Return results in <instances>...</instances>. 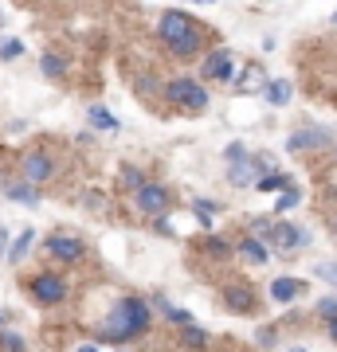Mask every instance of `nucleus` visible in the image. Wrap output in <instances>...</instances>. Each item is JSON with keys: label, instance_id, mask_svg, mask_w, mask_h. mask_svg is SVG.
<instances>
[{"label": "nucleus", "instance_id": "nucleus-5", "mask_svg": "<svg viewBox=\"0 0 337 352\" xmlns=\"http://www.w3.org/2000/svg\"><path fill=\"white\" fill-rule=\"evenodd\" d=\"M134 208H138L141 215H165L173 208V196H169L161 184H145V188L134 192Z\"/></svg>", "mask_w": 337, "mask_h": 352}, {"label": "nucleus", "instance_id": "nucleus-21", "mask_svg": "<svg viewBox=\"0 0 337 352\" xmlns=\"http://www.w3.org/2000/svg\"><path fill=\"white\" fill-rule=\"evenodd\" d=\"M181 340H185L188 349H204V344H208V333L196 329V325H185V329H181Z\"/></svg>", "mask_w": 337, "mask_h": 352}, {"label": "nucleus", "instance_id": "nucleus-13", "mask_svg": "<svg viewBox=\"0 0 337 352\" xmlns=\"http://www.w3.org/2000/svg\"><path fill=\"white\" fill-rule=\"evenodd\" d=\"M302 289H306V282H302V278H275V282H271V298H275V302H294V298H298Z\"/></svg>", "mask_w": 337, "mask_h": 352}, {"label": "nucleus", "instance_id": "nucleus-31", "mask_svg": "<svg viewBox=\"0 0 337 352\" xmlns=\"http://www.w3.org/2000/svg\"><path fill=\"white\" fill-rule=\"evenodd\" d=\"M0 258H8V227L0 223Z\"/></svg>", "mask_w": 337, "mask_h": 352}, {"label": "nucleus", "instance_id": "nucleus-25", "mask_svg": "<svg viewBox=\"0 0 337 352\" xmlns=\"http://www.w3.org/2000/svg\"><path fill=\"white\" fill-rule=\"evenodd\" d=\"M278 188H290V180H287V176L271 173L267 180H259V192H278Z\"/></svg>", "mask_w": 337, "mask_h": 352}, {"label": "nucleus", "instance_id": "nucleus-7", "mask_svg": "<svg viewBox=\"0 0 337 352\" xmlns=\"http://www.w3.org/2000/svg\"><path fill=\"white\" fill-rule=\"evenodd\" d=\"M267 243L278 247V251H298V247L310 243V235H306L302 227H294V223H275L271 227V235H267Z\"/></svg>", "mask_w": 337, "mask_h": 352}, {"label": "nucleus", "instance_id": "nucleus-26", "mask_svg": "<svg viewBox=\"0 0 337 352\" xmlns=\"http://www.w3.org/2000/svg\"><path fill=\"white\" fill-rule=\"evenodd\" d=\"M0 352H24V337H16V333H0Z\"/></svg>", "mask_w": 337, "mask_h": 352}, {"label": "nucleus", "instance_id": "nucleus-22", "mask_svg": "<svg viewBox=\"0 0 337 352\" xmlns=\"http://www.w3.org/2000/svg\"><path fill=\"white\" fill-rule=\"evenodd\" d=\"M24 55V39H0V59H20Z\"/></svg>", "mask_w": 337, "mask_h": 352}, {"label": "nucleus", "instance_id": "nucleus-38", "mask_svg": "<svg viewBox=\"0 0 337 352\" xmlns=\"http://www.w3.org/2000/svg\"><path fill=\"white\" fill-rule=\"evenodd\" d=\"M334 24H337V12H334Z\"/></svg>", "mask_w": 337, "mask_h": 352}, {"label": "nucleus", "instance_id": "nucleus-15", "mask_svg": "<svg viewBox=\"0 0 337 352\" xmlns=\"http://www.w3.org/2000/svg\"><path fill=\"white\" fill-rule=\"evenodd\" d=\"M263 82H267L263 78V67H243V75H239V82L232 90L236 94H251V90H263Z\"/></svg>", "mask_w": 337, "mask_h": 352}, {"label": "nucleus", "instance_id": "nucleus-2", "mask_svg": "<svg viewBox=\"0 0 337 352\" xmlns=\"http://www.w3.org/2000/svg\"><path fill=\"white\" fill-rule=\"evenodd\" d=\"M157 32H161L165 47L173 51L176 59H192V55H200V47H204V28H200L188 12H176V8L161 16Z\"/></svg>", "mask_w": 337, "mask_h": 352}, {"label": "nucleus", "instance_id": "nucleus-29", "mask_svg": "<svg viewBox=\"0 0 337 352\" xmlns=\"http://www.w3.org/2000/svg\"><path fill=\"white\" fill-rule=\"evenodd\" d=\"M247 157H251V153L243 149L239 141H232V145H227V161H232V164H236V161H247Z\"/></svg>", "mask_w": 337, "mask_h": 352}, {"label": "nucleus", "instance_id": "nucleus-11", "mask_svg": "<svg viewBox=\"0 0 337 352\" xmlns=\"http://www.w3.org/2000/svg\"><path fill=\"white\" fill-rule=\"evenodd\" d=\"M236 254L239 258H247V263H255V266H263V263H271V243L247 235V239L236 243Z\"/></svg>", "mask_w": 337, "mask_h": 352}, {"label": "nucleus", "instance_id": "nucleus-33", "mask_svg": "<svg viewBox=\"0 0 337 352\" xmlns=\"http://www.w3.org/2000/svg\"><path fill=\"white\" fill-rule=\"evenodd\" d=\"M75 352H99V349H94V344H79Z\"/></svg>", "mask_w": 337, "mask_h": 352}, {"label": "nucleus", "instance_id": "nucleus-36", "mask_svg": "<svg viewBox=\"0 0 337 352\" xmlns=\"http://www.w3.org/2000/svg\"><path fill=\"white\" fill-rule=\"evenodd\" d=\"M4 321H8V317H4V314H0V329H4Z\"/></svg>", "mask_w": 337, "mask_h": 352}, {"label": "nucleus", "instance_id": "nucleus-24", "mask_svg": "<svg viewBox=\"0 0 337 352\" xmlns=\"http://www.w3.org/2000/svg\"><path fill=\"white\" fill-rule=\"evenodd\" d=\"M298 188L290 184V188H283V196H278V204H275V212H290V208H298Z\"/></svg>", "mask_w": 337, "mask_h": 352}, {"label": "nucleus", "instance_id": "nucleus-32", "mask_svg": "<svg viewBox=\"0 0 337 352\" xmlns=\"http://www.w3.org/2000/svg\"><path fill=\"white\" fill-rule=\"evenodd\" d=\"M259 344H275V333L271 329H259Z\"/></svg>", "mask_w": 337, "mask_h": 352}, {"label": "nucleus", "instance_id": "nucleus-10", "mask_svg": "<svg viewBox=\"0 0 337 352\" xmlns=\"http://www.w3.org/2000/svg\"><path fill=\"white\" fill-rule=\"evenodd\" d=\"M329 129H298V133H290L287 138V149L290 153H302V149H322V145H329Z\"/></svg>", "mask_w": 337, "mask_h": 352}, {"label": "nucleus", "instance_id": "nucleus-37", "mask_svg": "<svg viewBox=\"0 0 337 352\" xmlns=\"http://www.w3.org/2000/svg\"><path fill=\"white\" fill-rule=\"evenodd\" d=\"M290 352H306V349H290Z\"/></svg>", "mask_w": 337, "mask_h": 352}, {"label": "nucleus", "instance_id": "nucleus-8", "mask_svg": "<svg viewBox=\"0 0 337 352\" xmlns=\"http://www.w3.org/2000/svg\"><path fill=\"white\" fill-rule=\"evenodd\" d=\"M48 254L51 258H59V263H79V258L87 254V247H83V239H75V235H51Z\"/></svg>", "mask_w": 337, "mask_h": 352}, {"label": "nucleus", "instance_id": "nucleus-17", "mask_svg": "<svg viewBox=\"0 0 337 352\" xmlns=\"http://www.w3.org/2000/svg\"><path fill=\"white\" fill-rule=\"evenodd\" d=\"M90 126L94 129H102V133H118V118H114L110 110H106V106H90Z\"/></svg>", "mask_w": 337, "mask_h": 352}, {"label": "nucleus", "instance_id": "nucleus-19", "mask_svg": "<svg viewBox=\"0 0 337 352\" xmlns=\"http://www.w3.org/2000/svg\"><path fill=\"white\" fill-rule=\"evenodd\" d=\"M32 243H36V231H32V227H24V231H20V239L8 247V263H20V258L28 254V247H32Z\"/></svg>", "mask_w": 337, "mask_h": 352}, {"label": "nucleus", "instance_id": "nucleus-16", "mask_svg": "<svg viewBox=\"0 0 337 352\" xmlns=\"http://www.w3.org/2000/svg\"><path fill=\"white\" fill-rule=\"evenodd\" d=\"M4 192H8V200L24 204V208H36V204H39L36 184H4Z\"/></svg>", "mask_w": 337, "mask_h": 352}, {"label": "nucleus", "instance_id": "nucleus-30", "mask_svg": "<svg viewBox=\"0 0 337 352\" xmlns=\"http://www.w3.org/2000/svg\"><path fill=\"white\" fill-rule=\"evenodd\" d=\"M318 314H322V317H337V298H322V302H318Z\"/></svg>", "mask_w": 337, "mask_h": 352}, {"label": "nucleus", "instance_id": "nucleus-12", "mask_svg": "<svg viewBox=\"0 0 337 352\" xmlns=\"http://www.w3.org/2000/svg\"><path fill=\"white\" fill-rule=\"evenodd\" d=\"M227 180L236 184V188H247V184H259V164H255V153H251L247 161H236L227 168Z\"/></svg>", "mask_w": 337, "mask_h": 352}, {"label": "nucleus", "instance_id": "nucleus-23", "mask_svg": "<svg viewBox=\"0 0 337 352\" xmlns=\"http://www.w3.org/2000/svg\"><path fill=\"white\" fill-rule=\"evenodd\" d=\"M122 188H130V192L145 188V176H141V168H122Z\"/></svg>", "mask_w": 337, "mask_h": 352}, {"label": "nucleus", "instance_id": "nucleus-1", "mask_svg": "<svg viewBox=\"0 0 337 352\" xmlns=\"http://www.w3.org/2000/svg\"><path fill=\"white\" fill-rule=\"evenodd\" d=\"M150 302L145 298H118L114 309L106 314V321L99 325V340H110V344H122V340H134L150 329Z\"/></svg>", "mask_w": 337, "mask_h": 352}, {"label": "nucleus", "instance_id": "nucleus-3", "mask_svg": "<svg viewBox=\"0 0 337 352\" xmlns=\"http://www.w3.org/2000/svg\"><path fill=\"white\" fill-rule=\"evenodd\" d=\"M165 98L176 102V106L188 110V113H204L208 110V90L200 87V82H192V78H173V82L165 87Z\"/></svg>", "mask_w": 337, "mask_h": 352}, {"label": "nucleus", "instance_id": "nucleus-34", "mask_svg": "<svg viewBox=\"0 0 337 352\" xmlns=\"http://www.w3.org/2000/svg\"><path fill=\"white\" fill-rule=\"evenodd\" d=\"M329 337L337 340V317H334V321H329Z\"/></svg>", "mask_w": 337, "mask_h": 352}, {"label": "nucleus", "instance_id": "nucleus-27", "mask_svg": "<svg viewBox=\"0 0 337 352\" xmlns=\"http://www.w3.org/2000/svg\"><path fill=\"white\" fill-rule=\"evenodd\" d=\"M204 251L216 254V258H227V254L236 251V247H232V243H224V239H208V243H204Z\"/></svg>", "mask_w": 337, "mask_h": 352}, {"label": "nucleus", "instance_id": "nucleus-14", "mask_svg": "<svg viewBox=\"0 0 337 352\" xmlns=\"http://www.w3.org/2000/svg\"><path fill=\"white\" fill-rule=\"evenodd\" d=\"M224 302H227V309H236V314H251V309H255V294H251V286H227Z\"/></svg>", "mask_w": 337, "mask_h": 352}, {"label": "nucleus", "instance_id": "nucleus-28", "mask_svg": "<svg viewBox=\"0 0 337 352\" xmlns=\"http://www.w3.org/2000/svg\"><path fill=\"white\" fill-rule=\"evenodd\" d=\"M318 278L329 282V286H337V263H322V266H318Z\"/></svg>", "mask_w": 337, "mask_h": 352}, {"label": "nucleus", "instance_id": "nucleus-35", "mask_svg": "<svg viewBox=\"0 0 337 352\" xmlns=\"http://www.w3.org/2000/svg\"><path fill=\"white\" fill-rule=\"evenodd\" d=\"M188 4H212V0H188Z\"/></svg>", "mask_w": 337, "mask_h": 352}, {"label": "nucleus", "instance_id": "nucleus-20", "mask_svg": "<svg viewBox=\"0 0 337 352\" xmlns=\"http://www.w3.org/2000/svg\"><path fill=\"white\" fill-rule=\"evenodd\" d=\"M39 71H43V75H51V78H63V71H67V59H63V55H43V59H39Z\"/></svg>", "mask_w": 337, "mask_h": 352}, {"label": "nucleus", "instance_id": "nucleus-6", "mask_svg": "<svg viewBox=\"0 0 337 352\" xmlns=\"http://www.w3.org/2000/svg\"><path fill=\"white\" fill-rule=\"evenodd\" d=\"M28 286H32V298H36L39 305H59L63 298H67V282L55 278V274H36Z\"/></svg>", "mask_w": 337, "mask_h": 352}, {"label": "nucleus", "instance_id": "nucleus-4", "mask_svg": "<svg viewBox=\"0 0 337 352\" xmlns=\"http://www.w3.org/2000/svg\"><path fill=\"white\" fill-rule=\"evenodd\" d=\"M200 71L208 78H216V82H227V87H236L239 82V63L236 55H232V47H216L204 55V63H200Z\"/></svg>", "mask_w": 337, "mask_h": 352}, {"label": "nucleus", "instance_id": "nucleus-9", "mask_svg": "<svg viewBox=\"0 0 337 352\" xmlns=\"http://www.w3.org/2000/svg\"><path fill=\"white\" fill-rule=\"evenodd\" d=\"M24 176H28V184H43V180H51L55 176V161H51L48 153H28L24 157Z\"/></svg>", "mask_w": 337, "mask_h": 352}, {"label": "nucleus", "instance_id": "nucleus-18", "mask_svg": "<svg viewBox=\"0 0 337 352\" xmlns=\"http://www.w3.org/2000/svg\"><path fill=\"white\" fill-rule=\"evenodd\" d=\"M290 94H294V87H290L287 78H275V82L267 87V102H271V106H287Z\"/></svg>", "mask_w": 337, "mask_h": 352}]
</instances>
